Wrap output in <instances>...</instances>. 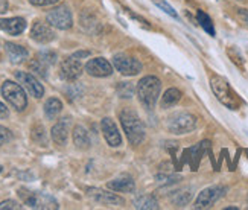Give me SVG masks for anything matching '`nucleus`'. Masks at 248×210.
I'll list each match as a JSON object with an SVG mask.
<instances>
[{
  "label": "nucleus",
  "mask_w": 248,
  "mask_h": 210,
  "mask_svg": "<svg viewBox=\"0 0 248 210\" xmlns=\"http://www.w3.org/2000/svg\"><path fill=\"white\" fill-rule=\"evenodd\" d=\"M121 124L129 143L134 146L140 145L145 140V125L140 120L139 114L131 108H124L121 112Z\"/></svg>",
  "instance_id": "obj_1"
},
{
  "label": "nucleus",
  "mask_w": 248,
  "mask_h": 210,
  "mask_svg": "<svg viewBox=\"0 0 248 210\" xmlns=\"http://www.w3.org/2000/svg\"><path fill=\"white\" fill-rule=\"evenodd\" d=\"M161 82L157 76H145L137 84V96L146 108H154L160 96Z\"/></svg>",
  "instance_id": "obj_2"
},
{
  "label": "nucleus",
  "mask_w": 248,
  "mask_h": 210,
  "mask_svg": "<svg viewBox=\"0 0 248 210\" xmlns=\"http://www.w3.org/2000/svg\"><path fill=\"white\" fill-rule=\"evenodd\" d=\"M2 96L8 101L11 107H14L17 112H23L28 107V97L23 90V87L14 81H5L2 84Z\"/></svg>",
  "instance_id": "obj_3"
},
{
  "label": "nucleus",
  "mask_w": 248,
  "mask_h": 210,
  "mask_svg": "<svg viewBox=\"0 0 248 210\" xmlns=\"http://www.w3.org/2000/svg\"><path fill=\"white\" fill-rule=\"evenodd\" d=\"M210 85H212V90H213L215 96L219 99L221 104H224L225 107H229L232 110L238 108V104H239L238 97H236V95L232 90V87L224 78H221V76H212Z\"/></svg>",
  "instance_id": "obj_4"
},
{
  "label": "nucleus",
  "mask_w": 248,
  "mask_h": 210,
  "mask_svg": "<svg viewBox=\"0 0 248 210\" xmlns=\"http://www.w3.org/2000/svg\"><path fill=\"white\" fill-rule=\"evenodd\" d=\"M18 195L21 196V200L25 201V204L31 209H58L57 200L49 194H43V192H31L26 189H20Z\"/></svg>",
  "instance_id": "obj_5"
},
{
  "label": "nucleus",
  "mask_w": 248,
  "mask_h": 210,
  "mask_svg": "<svg viewBox=\"0 0 248 210\" xmlns=\"http://www.w3.org/2000/svg\"><path fill=\"white\" fill-rule=\"evenodd\" d=\"M168 128L174 134H187L197 128V117L186 112H178L169 117Z\"/></svg>",
  "instance_id": "obj_6"
},
{
  "label": "nucleus",
  "mask_w": 248,
  "mask_h": 210,
  "mask_svg": "<svg viewBox=\"0 0 248 210\" xmlns=\"http://www.w3.org/2000/svg\"><path fill=\"white\" fill-rule=\"evenodd\" d=\"M46 20H47V23L50 26L61 29V31H67L73 25L72 13H70V9L66 5L57 6V8H53L52 11H49L47 16H46Z\"/></svg>",
  "instance_id": "obj_7"
},
{
  "label": "nucleus",
  "mask_w": 248,
  "mask_h": 210,
  "mask_svg": "<svg viewBox=\"0 0 248 210\" xmlns=\"http://www.w3.org/2000/svg\"><path fill=\"white\" fill-rule=\"evenodd\" d=\"M227 192L224 186H210L207 189H204L195 201V209H210L219 198L224 196V194Z\"/></svg>",
  "instance_id": "obj_8"
},
{
  "label": "nucleus",
  "mask_w": 248,
  "mask_h": 210,
  "mask_svg": "<svg viewBox=\"0 0 248 210\" xmlns=\"http://www.w3.org/2000/svg\"><path fill=\"white\" fill-rule=\"evenodd\" d=\"M82 63L78 57H67L60 65V75L64 81H77L82 75Z\"/></svg>",
  "instance_id": "obj_9"
},
{
  "label": "nucleus",
  "mask_w": 248,
  "mask_h": 210,
  "mask_svg": "<svg viewBox=\"0 0 248 210\" xmlns=\"http://www.w3.org/2000/svg\"><path fill=\"white\" fill-rule=\"evenodd\" d=\"M113 65L125 76H134L139 72H142V64H140L136 58L128 57V55L119 53L113 57Z\"/></svg>",
  "instance_id": "obj_10"
},
{
  "label": "nucleus",
  "mask_w": 248,
  "mask_h": 210,
  "mask_svg": "<svg viewBox=\"0 0 248 210\" xmlns=\"http://www.w3.org/2000/svg\"><path fill=\"white\" fill-rule=\"evenodd\" d=\"M16 78H17V81H18V84L21 87L26 88L28 93L31 96L40 99L43 95H45V87H43V84L32 73H28V72H16Z\"/></svg>",
  "instance_id": "obj_11"
},
{
  "label": "nucleus",
  "mask_w": 248,
  "mask_h": 210,
  "mask_svg": "<svg viewBox=\"0 0 248 210\" xmlns=\"http://www.w3.org/2000/svg\"><path fill=\"white\" fill-rule=\"evenodd\" d=\"M85 72L94 78H105V76H110L113 73V65L108 60L99 57L89 60V63L85 64Z\"/></svg>",
  "instance_id": "obj_12"
},
{
  "label": "nucleus",
  "mask_w": 248,
  "mask_h": 210,
  "mask_svg": "<svg viewBox=\"0 0 248 210\" xmlns=\"http://www.w3.org/2000/svg\"><path fill=\"white\" fill-rule=\"evenodd\" d=\"M101 128H102V134L110 146L116 148V146H121L122 145V137H121V132L117 129V125L114 124V120L110 117H104L102 122H101Z\"/></svg>",
  "instance_id": "obj_13"
},
{
  "label": "nucleus",
  "mask_w": 248,
  "mask_h": 210,
  "mask_svg": "<svg viewBox=\"0 0 248 210\" xmlns=\"http://www.w3.org/2000/svg\"><path fill=\"white\" fill-rule=\"evenodd\" d=\"M31 38L40 44H47L55 40V32H53V29L50 28L49 23L35 21L31 29Z\"/></svg>",
  "instance_id": "obj_14"
},
{
  "label": "nucleus",
  "mask_w": 248,
  "mask_h": 210,
  "mask_svg": "<svg viewBox=\"0 0 248 210\" xmlns=\"http://www.w3.org/2000/svg\"><path fill=\"white\" fill-rule=\"evenodd\" d=\"M89 196L93 198L94 201L105 204V206H124L125 204V201L119 195L111 194V192H105L102 189H96V187L89 189Z\"/></svg>",
  "instance_id": "obj_15"
},
{
  "label": "nucleus",
  "mask_w": 248,
  "mask_h": 210,
  "mask_svg": "<svg viewBox=\"0 0 248 210\" xmlns=\"http://www.w3.org/2000/svg\"><path fill=\"white\" fill-rule=\"evenodd\" d=\"M69 128H70V119L69 117H62L58 122L52 127L50 136L52 140L57 143V145L62 146L67 143V137H69Z\"/></svg>",
  "instance_id": "obj_16"
},
{
  "label": "nucleus",
  "mask_w": 248,
  "mask_h": 210,
  "mask_svg": "<svg viewBox=\"0 0 248 210\" xmlns=\"http://www.w3.org/2000/svg\"><path fill=\"white\" fill-rule=\"evenodd\" d=\"M0 29L9 35H20L26 29V20L21 17L0 18Z\"/></svg>",
  "instance_id": "obj_17"
},
{
  "label": "nucleus",
  "mask_w": 248,
  "mask_h": 210,
  "mask_svg": "<svg viewBox=\"0 0 248 210\" xmlns=\"http://www.w3.org/2000/svg\"><path fill=\"white\" fill-rule=\"evenodd\" d=\"M5 50L8 53L9 61L13 63V64L23 63L29 57L28 49L23 48V46H20V44H16V43H5Z\"/></svg>",
  "instance_id": "obj_18"
},
{
  "label": "nucleus",
  "mask_w": 248,
  "mask_h": 210,
  "mask_svg": "<svg viewBox=\"0 0 248 210\" xmlns=\"http://www.w3.org/2000/svg\"><path fill=\"white\" fill-rule=\"evenodd\" d=\"M107 187L114 191V192H133L136 189V184H134V180L131 178V177L121 175V177H117V178L108 181Z\"/></svg>",
  "instance_id": "obj_19"
},
{
  "label": "nucleus",
  "mask_w": 248,
  "mask_h": 210,
  "mask_svg": "<svg viewBox=\"0 0 248 210\" xmlns=\"http://www.w3.org/2000/svg\"><path fill=\"white\" fill-rule=\"evenodd\" d=\"M73 143L78 149H89L90 148V137L89 132L84 127L78 125L73 129Z\"/></svg>",
  "instance_id": "obj_20"
},
{
  "label": "nucleus",
  "mask_w": 248,
  "mask_h": 210,
  "mask_svg": "<svg viewBox=\"0 0 248 210\" xmlns=\"http://www.w3.org/2000/svg\"><path fill=\"white\" fill-rule=\"evenodd\" d=\"M61 110H62V102L57 97H49L45 104V114L49 120L57 119L58 114L61 113Z\"/></svg>",
  "instance_id": "obj_21"
},
{
  "label": "nucleus",
  "mask_w": 248,
  "mask_h": 210,
  "mask_svg": "<svg viewBox=\"0 0 248 210\" xmlns=\"http://www.w3.org/2000/svg\"><path fill=\"white\" fill-rule=\"evenodd\" d=\"M136 209H143V210H157L158 209V203L153 195H142L139 196L134 201Z\"/></svg>",
  "instance_id": "obj_22"
},
{
  "label": "nucleus",
  "mask_w": 248,
  "mask_h": 210,
  "mask_svg": "<svg viewBox=\"0 0 248 210\" xmlns=\"http://www.w3.org/2000/svg\"><path fill=\"white\" fill-rule=\"evenodd\" d=\"M180 99H181V92L178 88H169V90H166V93L163 95V97H161V107L169 108L172 105H175Z\"/></svg>",
  "instance_id": "obj_23"
},
{
  "label": "nucleus",
  "mask_w": 248,
  "mask_h": 210,
  "mask_svg": "<svg viewBox=\"0 0 248 210\" xmlns=\"http://www.w3.org/2000/svg\"><path fill=\"white\" fill-rule=\"evenodd\" d=\"M29 69L34 72L35 75L41 76V78H47V69H49V65L43 61L41 58H35V60H32L29 63Z\"/></svg>",
  "instance_id": "obj_24"
},
{
  "label": "nucleus",
  "mask_w": 248,
  "mask_h": 210,
  "mask_svg": "<svg viewBox=\"0 0 248 210\" xmlns=\"http://www.w3.org/2000/svg\"><path fill=\"white\" fill-rule=\"evenodd\" d=\"M197 18H198V23L200 26L207 32L209 35H215V26L212 23V18L206 14V13H202V11H198L197 13Z\"/></svg>",
  "instance_id": "obj_25"
},
{
  "label": "nucleus",
  "mask_w": 248,
  "mask_h": 210,
  "mask_svg": "<svg viewBox=\"0 0 248 210\" xmlns=\"http://www.w3.org/2000/svg\"><path fill=\"white\" fill-rule=\"evenodd\" d=\"M45 127L37 124L34 128H32V139L38 143H43V145H46V134H45Z\"/></svg>",
  "instance_id": "obj_26"
},
{
  "label": "nucleus",
  "mask_w": 248,
  "mask_h": 210,
  "mask_svg": "<svg viewBox=\"0 0 248 210\" xmlns=\"http://www.w3.org/2000/svg\"><path fill=\"white\" fill-rule=\"evenodd\" d=\"M117 93H119L121 97L124 99H128L133 96V85L129 82H121L117 85Z\"/></svg>",
  "instance_id": "obj_27"
},
{
  "label": "nucleus",
  "mask_w": 248,
  "mask_h": 210,
  "mask_svg": "<svg viewBox=\"0 0 248 210\" xmlns=\"http://www.w3.org/2000/svg\"><path fill=\"white\" fill-rule=\"evenodd\" d=\"M38 58H41L50 67V65H53V64L57 63V53L55 52H50V50H45V52L38 53Z\"/></svg>",
  "instance_id": "obj_28"
},
{
  "label": "nucleus",
  "mask_w": 248,
  "mask_h": 210,
  "mask_svg": "<svg viewBox=\"0 0 248 210\" xmlns=\"http://www.w3.org/2000/svg\"><path fill=\"white\" fill-rule=\"evenodd\" d=\"M153 2H154V3H155L158 8H160V9H163L166 14H169L170 17H174V18H177V17H178V14L175 13V9L172 8L169 3H166L165 0H153Z\"/></svg>",
  "instance_id": "obj_29"
},
{
  "label": "nucleus",
  "mask_w": 248,
  "mask_h": 210,
  "mask_svg": "<svg viewBox=\"0 0 248 210\" xmlns=\"http://www.w3.org/2000/svg\"><path fill=\"white\" fill-rule=\"evenodd\" d=\"M11 139H13V132H11L8 128L0 125V146L5 145V143H8V142H11Z\"/></svg>",
  "instance_id": "obj_30"
},
{
  "label": "nucleus",
  "mask_w": 248,
  "mask_h": 210,
  "mask_svg": "<svg viewBox=\"0 0 248 210\" xmlns=\"http://www.w3.org/2000/svg\"><path fill=\"white\" fill-rule=\"evenodd\" d=\"M21 206L17 201H14V200H6V201L0 203V210H17Z\"/></svg>",
  "instance_id": "obj_31"
},
{
  "label": "nucleus",
  "mask_w": 248,
  "mask_h": 210,
  "mask_svg": "<svg viewBox=\"0 0 248 210\" xmlns=\"http://www.w3.org/2000/svg\"><path fill=\"white\" fill-rule=\"evenodd\" d=\"M29 2L34 6H49V5H55L60 0H29Z\"/></svg>",
  "instance_id": "obj_32"
},
{
  "label": "nucleus",
  "mask_w": 248,
  "mask_h": 210,
  "mask_svg": "<svg viewBox=\"0 0 248 210\" xmlns=\"http://www.w3.org/2000/svg\"><path fill=\"white\" fill-rule=\"evenodd\" d=\"M6 117H9V110L3 102H0V119H6Z\"/></svg>",
  "instance_id": "obj_33"
},
{
  "label": "nucleus",
  "mask_w": 248,
  "mask_h": 210,
  "mask_svg": "<svg viewBox=\"0 0 248 210\" xmlns=\"http://www.w3.org/2000/svg\"><path fill=\"white\" fill-rule=\"evenodd\" d=\"M8 8H9V3L6 2V0H0V14L6 13Z\"/></svg>",
  "instance_id": "obj_34"
},
{
  "label": "nucleus",
  "mask_w": 248,
  "mask_h": 210,
  "mask_svg": "<svg viewBox=\"0 0 248 210\" xmlns=\"http://www.w3.org/2000/svg\"><path fill=\"white\" fill-rule=\"evenodd\" d=\"M73 55H75V57H78V58L81 60V58H84V57H89L90 53H89V52H77V53H73Z\"/></svg>",
  "instance_id": "obj_35"
},
{
  "label": "nucleus",
  "mask_w": 248,
  "mask_h": 210,
  "mask_svg": "<svg viewBox=\"0 0 248 210\" xmlns=\"http://www.w3.org/2000/svg\"><path fill=\"white\" fill-rule=\"evenodd\" d=\"M241 14L244 16V18H245V21H247V25H248V11H245V9H241Z\"/></svg>",
  "instance_id": "obj_36"
},
{
  "label": "nucleus",
  "mask_w": 248,
  "mask_h": 210,
  "mask_svg": "<svg viewBox=\"0 0 248 210\" xmlns=\"http://www.w3.org/2000/svg\"><path fill=\"white\" fill-rule=\"evenodd\" d=\"M3 171V166H2V164H0V172H2Z\"/></svg>",
  "instance_id": "obj_37"
}]
</instances>
